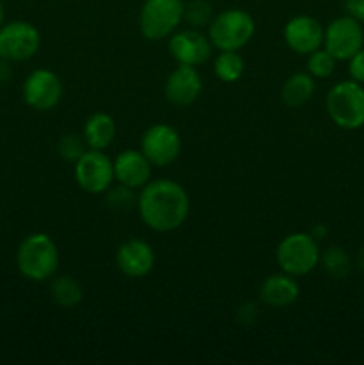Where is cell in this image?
Here are the masks:
<instances>
[{
	"label": "cell",
	"instance_id": "cell-1",
	"mask_svg": "<svg viewBox=\"0 0 364 365\" xmlns=\"http://www.w3.org/2000/svg\"><path fill=\"white\" fill-rule=\"evenodd\" d=\"M138 212L153 232L166 234L181 228L189 216L188 191L171 178L150 180L138 196Z\"/></svg>",
	"mask_w": 364,
	"mask_h": 365
},
{
	"label": "cell",
	"instance_id": "cell-2",
	"mask_svg": "<svg viewBox=\"0 0 364 365\" xmlns=\"http://www.w3.org/2000/svg\"><path fill=\"white\" fill-rule=\"evenodd\" d=\"M16 267L31 282L52 280L59 267V248L49 234L34 232L16 250Z\"/></svg>",
	"mask_w": 364,
	"mask_h": 365
},
{
	"label": "cell",
	"instance_id": "cell-3",
	"mask_svg": "<svg viewBox=\"0 0 364 365\" xmlns=\"http://www.w3.org/2000/svg\"><path fill=\"white\" fill-rule=\"evenodd\" d=\"M332 123L343 130H357L364 125V86L355 81H341L332 86L325 100Z\"/></svg>",
	"mask_w": 364,
	"mask_h": 365
},
{
	"label": "cell",
	"instance_id": "cell-4",
	"mask_svg": "<svg viewBox=\"0 0 364 365\" xmlns=\"http://www.w3.org/2000/svg\"><path fill=\"white\" fill-rule=\"evenodd\" d=\"M256 34V21L245 9H225L213 18L207 27L213 48L216 50H241L248 45Z\"/></svg>",
	"mask_w": 364,
	"mask_h": 365
},
{
	"label": "cell",
	"instance_id": "cell-5",
	"mask_svg": "<svg viewBox=\"0 0 364 365\" xmlns=\"http://www.w3.org/2000/svg\"><path fill=\"white\" fill-rule=\"evenodd\" d=\"M275 257H277V264L282 273L298 278L316 269L320 264L321 250L318 239H314L313 234L295 232V234L285 235L278 242Z\"/></svg>",
	"mask_w": 364,
	"mask_h": 365
},
{
	"label": "cell",
	"instance_id": "cell-6",
	"mask_svg": "<svg viewBox=\"0 0 364 365\" xmlns=\"http://www.w3.org/2000/svg\"><path fill=\"white\" fill-rule=\"evenodd\" d=\"M184 20V0H145L139 9V31L150 41L170 38Z\"/></svg>",
	"mask_w": 364,
	"mask_h": 365
},
{
	"label": "cell",
	"instance_id": "cell-7",
	"mask_svg": "<svg viewBox=\"0 0 364 365\" xmlns=\"http://www.w3.org/2000/svg\"><path fill=\"white\" fill-rule=\"evenodd\" d=\"M75 182L88 195L107 192L114 180V164L103 150L88 148L75 163Z\"/></svg>",
	"mask_w": 364,
	"mask_h": 365
},
{
	"label": "cell",
	"instance_id": "cell-8",
	"mask_svg": "<svg viewBox=\"0 0 364 365\" xmlns=\"http://www.w3.org/2000/svg\"><path fill=\"white\" fill-rule=\"evenodd\" d=\"M41 46V34L32 24L25 20L7 21L0 27V59L27 61L38 53Z\"/></svg>",
	"mask_w": 364,
	"mask_h": 365
},
{
	"label": "cell",
	"instance_id": "cell-9",
	"mask_svg": "<svg viewBox=\"0 0 364 365\" xmlns=\"http://www.w3.org/2000/svg\"><path fill=\"white\" fill-rule=\"evenodd\" d=\"M364 46V31L355 18L339 16L325 29L323 48L328 50L338 61H348Z\"/></svg>",
	"mask_w": 364,
	"mask_h": 365
},
{
	"label": "cell",
	"instance_id": "cell-10",
	"mask_svg": "<svg viewBox=\"0 0 364 365\" xmlns=\"http://www.w3.org/2000/svg\"><path fill=\"white\" fill-rule=\"evenodd\" d=\"M25 103L39 113H46L59 106L63 96V82L59 75L46 68L31 71L21 86Z\"/></svg>",
	"mask_w": 364,
	"mask_h": 365
},
{
	"label": "cell",
	"instance_id": "cell-11",
	"mask_svg": "<svg viewBox=\"0 0 364 365\" xmlns=\"http://www.w3.org/2000/svg\"><path fill=\"white\" fill-rule=\"evenodd\" d=\"M141 150L153 166H170L182 152L181 134L171 125L156 123L141 135Z\"/></svg>",
	"mask_w": 364,
	"mask_h": 365
},
{
	"label": "cell",
	"instance_id": "cell-12",
	"mask_svg": "<svg viewBox=\"0 0 364 365\" xmlns=\"http://www.w3.org/2000/svg\"><path fill=\"white\" fill-rule=\"evenodd\" d=\"M168 52L177 61V64H188V66L196 68L211 59L213 43H211L209 36L203 34L200 29H182L170 36Z\"/></svg>",
	"mask_w": 364,
	"mask_h": 365
},
{
	"label": "cell",
	"instance_id": "cell-13",
	"mask_svg": "<svg viewBox=\"0 0 364 365\" xmlns=\"http://www.w3.org/2000/svg\"><path fill=\"white\" fill-rule=\"evenodd\" d=\"M325 29L316 18L309 14L293 16L284 27V41L293 52L300 56H309L314 50L323 46Z\"/></svg>",
	"mask_w": 364,
	"mask_h": 365
},
{
	"label": "cell",
	"instance_id": "cell-14",
	"mask_svg": "<svg viewBox=\"0 0 364 365\" xmlns=\"http://www.w3.org/2000/svg\"><path fill=\"white\" fill-rule=\"evenodd\" d=\"M202 77L195 66L178 64L164 82V96L170 103L178 107L191 106L202 93Z\"/></svg>",
	"mask_w": 364,
	"mask_h": 365
},
{
	"label": "cell",
	"instance_id": "cell-15",
	"mask_svg": "<svg viewBox=\"0 0 364 365\" xmlns=\"http://www.w3.org/2000/svg\"><path fill=\"white\" fill-rule=\"evenodd\" d=\"M114 180L131 189H141L152 180L153 164L146 159L141 150H123L113 160Z\"/></svg>",
	"mask_w": 364,
	"mask_h": 365
},
{
	"label": "cell",
	"instance_id": "cell-16",
	"mask_svg": "<svg viewBox=\"0 0 364 365\" xmlns=\"http://www.w3.org/2000/svg\"><path fill=\"white\" fill-rule=\"evenodd\" d=\"M116 266L128 278H143L156 266V252L141 239H128L121 242L116 252Z\"/></svg>",
	"mask_w": 364,
	"mask_h": 365
},
{
	"label": "cell",
	"instance_id": "cell-17",
	"mask_svg": "<svg viewBox=\"0 0 364 365\" xmlns=\"http://www.w3.org/2000/svg\"><path fill=\"white\" fill-rule=\"evenodd\" d=\"M259 296L264 305L273 309H285L300 298V285L295 277L288 273H277L264 278L261 284Z\"/></svg>",
	"mask_w": 364,
	"mask_h": 365
},
{
	"label": "cell",
	"instance_id": "cell-18",
	"mask_svg": "<svg viewBox=\"0 0 364 365\" xmlns=\"http://www.w3.org/2000/svg\"><path fill=\"white\" fill-rule=\"evenodd\" d=\"M82 138L91 150H106L113 145L116 138V123L107 113H93L86 120L82 128Z\"/></svg>",
	"mask_w": 364,
	"mask_h": 365
},
{
	"label": "cell",
	"instance_id": "cell-19",
	"mask_svg": "<svg viewBox=\"0 0 364 365\" xmlns=\"http://www.w3.org/2000/svg\"><path fill=\"white\" fill-rule=\"evenodd\" d=\"M316 91V81L309 71H298L288 77L280 89L282 102L288 107H300L309 102Z\"/></svg>",
	"mask_w": 364,
	"mask_h": 365
},
{
	"label": "cell",
	"instance_id": "cell-20",
	"mask_svg": "<svg viewBox=\"0 0 364 365\" xmlns=\"http://www.w3.org/2000/svg\"><path fill=\"white\" fill-rule=\"evenodd\" d=\"M50 294H52L54 302L63 307V309H74L84 298L82 285L74 277H68V274H61V277L56 278L52 277Z\"/></svg>",
	"mask_w": 364,
	"mask_h": 365
},
{
	"label": "cell",
	"instance_id": "cell-21",
	"mask_svg": "<svg viewBox=\"0 0 364 365\" xmlns=\"http://www.w3.org/2000/svg\"><path fill=\"white\" fill-rule=\"evenodd\" d=\"M214 75L225 84H234L245 73V59L238 50H220L214 59Z\"/></svg>",
	"mask_w": 364,
	"mask_h": 365
},
{
	"label": "cell",
	"instance_id": "cell-22",
	"mask_svg": "<svg viewBox=\"0 0 364 365\" xmlns=\"http://www.w3.org/2000/svg\"><path fill=\"white\" fill-rule=\"evenodd\" d=\"M320 264L323 271L334 280H343L352 271V259L341 246H330L320 257Z\"/></svg>",
	"mask_w": 364,
	"mask_h": 365
},
{
	"label": "cell",
	"instance_id": "cell-23",
	"mask_svg": "<svg viewBox=\"0 0 364 365\" xmlns=\"http://www.w3.org/2000/svg\"><path fill=\"white\" fill-rule=\"evenodd\" d=\"M214 16L216 14H214L213 4L207 0H189L188 4H184V20L188 21L189 27H209Z\"/></svg>",
	"mask_w": 364,
	"mask_h": 365
},
{
	"label": "cell",
	"instance_id": "cell-24",
	"mask_svg": "<svg viewBox=\"0 0 364 365\" xmlns=\"http://www.w3.org/2000/svg\"><path fill=\"white\" fill-rule=\"evenodd\" d=\"M335 63L338 59L321 46L307 56V71L314 78H328L335 71Z\"/></svg>",
	"mask_w": 364,
	"mask_h": 365
},
{
	"label": "cell",
	"instance_id": "cell-25",
	"mask_svg": "<svg viewBox=\"0 0 364 365\" xmlns=\"http://www.w3.org/2000/svg\"><path fill=\"white\" fill-rule=\"evenodd\" d=\"M86 150H88V145H86L82 134H66L57 143V152L68 163H77V159Z\"/></svg>",
	"mask_w": 364,
	"mask_h": 365
},
{
	"label": "cell",
	"instance_id": "cell-26",
	"mask_svg": "<svg viewBox=\"0 0 364 365\" xmlns=\"http://www.w3.org/2000/svg\"><path fill=\"white\" fill-rule=\"evenodd\" d=\"M134 189L125 187V185L118 184L116 189H109L107 191V200L113 209H128L132 203H138V198H134Z\"/></svg>",
	"mask_w": 364,
	"mask_h": 365
},
{
	"label": "cell",
	"instance_id": "cell-27",
	"mask_svg": "<svg viewBox=\"0 0 364 365\" xmlns=\"http://www.w3.org/2000/svg\"><path fill=\"white\" fill-rule=\"evenodd\" d=\"M348 75L352 81L364 86V46L348 59Z\"/></svg>",
	"mask_w": 364,
	"mask_h": 365
},
{
	"label": "cell",
	"instance_id": "cell-28",
	"mask_svg": "<svg viewBox=\"0 0 364 365\" xmlns=\"http://www.w3.org/2000/svg\"><path fill=\"white\" fill-rule=\"evenodd\" d=\"M346 14L364 24V0H345Z\"/></svg>",
	"mask_w": 364,
	"mask_h": 365
},
{
	"label": "cell",
	"instance_id": "cell-29",
	"mask_svg": "<svg viewBox=\"0 0 364 365\" xmlns=\"http://www.w3.org/2000/svg\"><path fill=\"white\" fill-rule=\"evenodd\" d=\"M355 266H357V269L363 271V273H364V246H363V248L359 250V252H357V257H355Z\"/></svg>",
	"mask_w": 364,
	"mask_h": 365
},
{
	"label": "cell",
	"instance_id": "cell-30",
	"mask_svg": "<svg viewBox=\"0 0 364 365\" xmlns=\"http://www.w3.org/2000/svg\"><path fill=\"white\" fill-rule=\"evenodd\" d=\"M4 20H6V11H4V6L0 4V27L4 25Z\"/></svg>",
	"mask_w": 364,
	"mask_h": 365
}]
</instances>
